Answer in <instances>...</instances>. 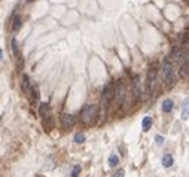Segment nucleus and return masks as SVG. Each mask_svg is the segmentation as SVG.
I'll return each instance as SVG.
<instances>
[{"label": "nucleus", "instance_id": "obj_1", "mask_svg": "<svg viewBox=\"0 0 189 177\" xmlns=\"http://www.w3.org/2000/svg\"><path fill=\"white\" fill-rule=\"evenodd\" d=\"M162 79L168 86H171V85L174 84V72H173V64H171V58H170V57H167V58L164 60Z\"/></svg>", "mask_w": 189, "mask_h": 177}, {"label": "nucleus", "instance_id": "obj_2", "mask_svg": "<svg viewBox=\"0 0 189 177\" xmlns=\"http://www.w3.org/2000/svg\"><path fill=\"white\" fill-rule=\"evenodd\" d=\"M80 116H82V121H84V122L92 124V122H95V119L98 116V107H97V106H92V104L85 106V107L82 109Z\"/></svg>", "mask_w": 189, "mask_h": 177}, {"label": "nucleus", "instance_id": "obj_3", "mask_svg": "<svg viewBox=\"0 0 189 177\" xmlns=\"http://www.w3.org/2000/svg\"><path fill=\"white\" fill-rule=\"evenodd\" d=\"M76 124V118L73 116V115H70V113H66V115H63L61 116V125L64 130H70V128H73Z\"/></svg>", "mask_w": 189, "mask_h": 177}, {"label": "nucleus", "instance_id": "obj_4", "mask_svg": "<svg viewBox=\"0 0 189 177\" xmlns=\"http://www.w3.org/2000/svg\"><path fill=\"white\" fill-rule=\"evenodd\" d=\"M115 98L118 103H122L124 98H125V86L122 84V80H119L116 84V88H115Z\"/></svg>", "mask_w": 189, "mask_h": 177}, {"label": "nucleus", "instance_id": "obj_5", "mask_svg": "<svg viewBox=\"0 0 189 177\" xmlns=\"http://www.w3.org/2000/svg\"><path fill=\"white\" fill-rule=\"evenodd\" d=\"M147 82H149V89H150V93L152 95H155L156 93V70H150L149 72V77H147Z\"/></svg>", "mask_w": 189, "mask_h": 177}, {"label": "nucleus", "instance_id": "obj_6", "mask_svg": "<svg viewBox=\"0 0 189 177\" xmlns=\"http://www.w3.org/2000/svg\"><path fill=\"white\" fill-rule=\"evenodd\" d=\"M21 89L26 95H30L31 91V82H30V77L27 75H23V82H21Z\"/></svg>", "mask_w": 189, "mask_h": 177}, {"label": "nucleus", "instance_id": "obj_7", "mask_svg": "<svg viewBox=\"0 0 189 177\" xmlns=\"http://www.w3.org/2000/svg\"><path fill=\"white\" fill-rule=\"evenodd\" d=\"M113 94H115V89H113L112 85H106V86H104V89H103V100H104V103H107V101L110 100V98L113 97Z\"/></svg>", "mask_w": 189, "mask_h": 177}, {"label": "nucleus", "instance_id": "obj_8", "mask_svg": "<svg viewBox=\"0 0 189 177\" xmlns=\"http://www.w3.org/2000/svg\"><path fill=\"white\" fill-rule=\"evenodd\" d=\"M189 118V98H185L182 103V119L186 121Z\"/></svg>", "mask_w": 189, "mask_h": 177}, {"label": "nucleus", "instance_id": "obj_9", "mask_svg": "<svg viewBox=\"0 0 189 177\" xmlns=\"http://www.w3.org/2000/svg\"><path fill=\"white\" fill-rule=\"evenodd\" d=\"M173 107H174V101H173L171 98H165V100L162 101V112L164 113H170L173 110Z\"/></svg>", "mask_w": 189, "mask_h": 177}, {"label": "nucleus", "instance_id": "obj_10", "mask_svg": "<svg viewBox=\"0 0 189 177\" xmlns=\"http://www.w3.org/2000/svg\"><path fill=\"white\" fill-rule=\"evenodd\" d=\"M49 110H51V107H49L48 103H40L39 104V113H40V116H43V118L49 116Z\"/></svg>", "mask_w": 189, "mask_h": 177}, {"label": "nucleus", "instance_id": "obj_11", "mask_svg": "<svg viewBox=\"0 0 189 177\" xmlns=\"http://www.w3.org/2000/svg\"><path fill=\"white\" fill-rule=\"evenodd\" d=\"M133 91H134L136 98H138L140 94H142V85H140V79H138V77H136V79L133 80Z\"/></svg>", "mask_w": 189, "mask_h": 177}, {"label": "nucleus", "instance_id": "obj_12", "mask_svg": "<svg viewBox=\"0 0 189 177\" xmlns=\"http://www.w3.org/2000/svg\"><path fill=\"white\" fill-rule=\"evenodd\" d=\"M173 165V156L170 153H165L162 156V167L164 168H170Z\"/></svg>", "mask_w": 189, "mask_h": 177}, {"label": "nucleus", "instance_id": "obj_13", "mask_svg": "<svg viewBox=\"0 0 189 177\" xmlns=\"http://www.w3.org/2000/svg\"><path fill=\"white\" fill-rule=\"evenodd\" d=\"M150 126H152V118H150V116H145L143 121H142V128H143V131H145V133L149 131Z\"/></svg>", "mask_w": 189, "mask_h": 177}, {"label": "nucleus", "instance_id": "obj_14", "mask_svg": "<svg viewBox=\"0 0 189 177\" xmlns=\"http://www.w3.org/2000/svg\"><path fill=\"white\" fill-rule=\"evenodd\" d=\"M10 46H12V52H14V55H15L17 58H19V57H21V52H19V46H18V42H17V39H15V37L10 40Z\"/></svg>", "mask_w": 189, "mask_h": 177}, {"label": "nucleus", "instance_id": "obj_15", "mask_svg": "<svg viewBox=\"0 0 189 177\" xmlns=\"http://www.w3.org/2000/svg\"><path fill=\"white\" fill-rule=\"evenodd\" d=\"M37 98H39V91H37V86L33 85V86H31V91H30V101H31L33 104H36Z\"/></svg>", "mask_w": 189, "mask_h": 177}, {"label": "nucleus", "instance_id": "obj_16", "mask_svg": "<svg viewBox=\"0 0 189 177\" xmlns=\"http://www.w3.org/2000/svg\"><path fill=\"white\" fill-rule=\"evenodd\" d=\"M179 75H180V77H188L189 76V64H182L180 66V70H179Z\"/></svg>", "mask_w": 189, "mask_h": 177}, {"label": "nucleus", "instance_id": "obj_17", "mask_svg": "<svg viewBox=\"0 0 189 177\" xmlns=\"http://www.w3.org/2000/svg\"><path fill=\"white\" fill-rule=\"evenodd\" d=\"M21 17L19 15H15V18H14V24H12V30L14 31H18L19 28H21Z\"/></svg>", "mask_w": 189, "mask_h": 177}, {"label": "nucleus", "instance_id": "obj_18", "mask_svg": "<svg viewBox=\"0 0 189 177\" xmlns=\"http://www.w3.org/2000/svg\"><path fill=\"white\" fill-rule=\"evenodd\" d=\"M54 125V122H52V118L51 116H46V118H43V126H45V130L46 131H49Z\"/></svg>", "mask_w": 189, "mask_h": 177}, {"label": "nucleus", "instance_id": "obj_19", "mask_svg": "<svg viewBox=\"0 0 189 177\" xmlns=\"http://www.w3.org/2000/svg\"><path fill=\"white\" fill-rule=\"evenodd\" d=\"M118 162H119V158H118L115 153H112V155L109 156V165H110V167H116Z\"/></svg>", "mask_w": 189, "mask_h": 177}, {"label": "nucleus", "instance_id": "obj_20", "mask_svg": "<svg viewBox=\"0 0 189 177\" xmlns=\"http://www.w3.org/2000/svg\"><path fill=\"white\" fill-rule=\"evenodd\" d=\"M75 142H76L77 144H82L84 142H85V135L82 134V133H77V134H75Z\"/></svg>", "mask_w": 189, "mask_h": 177}, {"label": "nucleus", "instance_id": "obj_21", "mask_svg": "<svg viewBox=\"0 0 189 177\" xmlns=\"http://www.w3.org/2000/svg\"><path fill=\"white\" fill-rule=\"evenodd\" d=\"M80 165H75L73 167V170H72V177H79V174H80Z\"/></svg>", "mask_w": 189, "mask_h": 177}, {"label": "nucleus", "instance_id": "obj_22", "mask_svg": "<svg viewBox=\"0 0 189 177\" xmlns=\"http://www.w3.org/2000/svg\"><path fill=\"white\" fill-rule=\"evenodd\" d=\"M155 143L158 144V146H161V144H164V137L162 135H156V137H155Z\"/></svg>", "mask_w": 189, "mask_h": 177}, {"label": "nucleus", "instance_id": "obj_23", "mask_svg": "<svg viewBox=\"0 0 189 177\" xmlns=\"http://www.w3.org/2000/svg\"><path fill=\"white\" fill-rule=\"evenodd\" d=\"M124 174H125V173H124V170H118V171L113 174V177H124Z\"/></svg>", "mask_w": 189, "mask_h": 177}, {"label": "nucleus", "instance_id": "obj_24", "mask_svg": "<svg viewBox=\"0 0 189 177\" xmlns=\"http://www.w3.org/2000/svg\"><path fill=\"white\" fill-rule=\"evenodd\" d=\"M185 60H186V64H189V51H185Z\"/></svg>", "mask_w": 189, "mask_h": 177}, {"label": "nucleus", "instance_id": "obj_25", "mask_svg": "<svg viewBox=\"0 0 189 177\" xmlns=\"http://www.w3.org/2000/svg\"><path fill=\"white\" fill-rule=\"evenodd\" d=\"M2 58H3V51L0 49V60H2Z\"/></svg>", "mask_w": 189, "mask_h": 177}, {"label": "nucleus", "instance_id": "obj_26", "mask_svg": "<svg viewBox=\"0 0 189 177\" xmlns=\"http://www.w3.org/2000/svg\"><path fill=\"white\" fill-rule=\"evenodd\" d=\"M37 177H43V176H37Z\"/></svg>", "mask_w": 189, "mask_h": 177}, {"label": "nucleus", "instance_id": "obj_27", "mask_svg": "<svg viewBox=\"0 0 189 177\" xmlns=\"http://www.w3.org/2000/svg\"><path fill=\"white\" fill-rule=\"evenodd\" d=\"M28 2H33V0H28Z\"/></svg>", "mask_w": 189, "mask_h": 177}]
</instances>
